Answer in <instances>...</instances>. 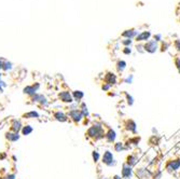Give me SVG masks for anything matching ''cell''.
<instances>
[{
    "label": "cell",
    "instance_id": "6da1fadb",
    "mask_svg": "<svg viewBox=\"0 0 180 179\" xmlns=\"http://www.w3.org/2000/svg\"><path fill=\"white\" fill-rule=\"evenodd\" d=\"M86 135H87V137H91V138H94L95 140H98V139H102L105 137V132H104V128L102 127V125L98 123H95L93 126H91L87 129Z\"/></svg>",
    "mask_w": 180,
    "mask_h": 179
},
{
    "label": "cell",
    "instance_id": "7a4b0ae2",
    "mask_svg": "<svg viewBox=\"0 0 180 179\" xmlns=\"http://www.w3.org/2000/svg\"><path fill=\"white\" fill-rule=\"evenodd\" d=\"M102 160H103V163H104L105 165H107V166H112V165L116 164V162H114V160H113V154H112V152H110V151H108V150L105 151V153H104V156H103Z\"/></svg>",
    "mask_w": 180,
    "mask_h": 179
},
{
    "label": "cell",
    "instance_id": "3957f363",
    "mask_svg": "<svg viewBox=\"0 0 180 179\" xmlns=\"http://www.w3.org/2000/svg\"><path fill=\"white\" fill-rule=\"evenodd\" d=\"M58 98L63 101V103H68V104H71L73 101V98H72V95L68 92V91H63L58 94Z\"/></svg>",
    "mask_w": 180,
    "mask_h": 179
},
{
    "label": "cell",
    "instance_id": "277c9868",
    "mask_svg": "<svg viewBox=\"0 0 180 179\" xmlns=\"http://www.w3.org/2000/svg\"><path fill=\"white\" fill-rule=\"evenodd\" d=\"M39 88H40L39 83H36L33 85H28L24 89V94H27L29 96H33L35 94H37V91L39 90Z\"/></svg>",
    "mask_w": 180,
    "mask_h": 179
},
{
    "label": "cell",
    "instance_id": "5b68a950",
    "mask_svg": "<svg viewBox=\"0 0 180 179\" xmlns=\"http://www.w3.org/2000/svg\"><path fill=\"white\" fill-rule=\"evenodd\" d=\"M69 117L72 119L76 123H79L83 119V114L81 113L80 110H78V109L77 110H71L70 113H69Z\"/></svg>",
    "mask_w": 180,
    "mask_h": 179
},
{
    "label": "cell",
    "instance_id": "8992f818",
    "mask_svg": "<svg viewBox=\"0 0 180 179\" xmlns=\"http://www.w3.org/2000/svg\"><path fill=\"white\" fill-rule=\"evenodd\" d=\"M133 175V170L131 166H128L127 164H124L123 165V168H122V178L124 179H128L131 178Z\"/></svg>",
    "mask_w": 180,
    "mask_h": 179
},
{
    "label": "cell",
    "instance_id": "52a82bcc",
    "mask_svg": "<svg viewBox=\"0 0 180 179\" xmlns=\"http://www.w3.org/2000/svg\"><path fill=\"white\" fill-rule=\"evenodd\" d=\"M180 167V160H174L169 161L166 165V168L168 171H178Z\"/></svg>",
    "mask_w": 180,
    "mask_h": 179
},
{
    "label": "cell",
    "instance_id": "ba28073f",
    "mask_svg": "<svg viewBox=\"0 0 180 179\" xmlns=\"http://www.w3.org/2000/svg\"><path fill=\"white\" fill-rule=\"evenodd\" d=\"M136 174H137V176L139 177V179H150L151 176H152V174H151L150 172H148L147 170H144V168L137 170Z\"/></svg>",
    "mask_w": 180,
    "mask_h": 179
},
{
    "label": "cell",
    "instance_id": "9c48e42d",
    "mask_svg": "<svg viewBox=\"0 0 180 179\" xmlns=\"http://www.w3.org/2000/svg\"><path fill=\"white\" fill-rule=\"evenodd\" d=\"M105 83H107V84L109 85H113L117 83V76L114 74L112 72H108L105 77Z\"/></svg>",
    "mask_w": 180,
    "mask_h": 179
},
{
    "label": "cell",
    "instance_id": "30bf717a",
    "mask_svg": "<svg viewBox=\"0 0 180 179\" xmlns=\"http://www.w3.org/2000/svg\"><path fill=\"white\" fill-rule=\"evenodd\" d=\"M143 47H144V50L147 51V52H149V53H154V52L156 51V49H157V44H156L155 41H149L148 43L144 44Z\"/></svg>",
    "mask_w": 180,
    "mask_h": 179
},
{
    "label": "cell",
    "instance_id": "8fae6325",
    "mask_svg": "<svg viewBox=\"0 0 180 179\" xmlns=\"http://www.w3.org/2000/svg\"><path fill=\"white\" fill-rule=\"evenodd\" d=\"M32 101H36V103H40L41 105H47L48 104V100L46 98V96H43L41 94H35L31 98Z\"/></svg>",
    "mask_w": 180,
    "mask_h": 179
},
{
    "label": "cell",
    "instance_id": "7c38bea8",
    "mask_svg": "<svg viewBox=\"0 0 180 179\" xmlns=\"http://www.w3.org/2000/svg\"><path fill=\"white\" fill-rule=\"evenodd\" d=\"M6 139L11 141V142H15L19 139V135H18V133H14V132H7L6 133Z\"/></svg>",
    "mask_w": 180,
    "mask_h": 179
},
{
    "label": "cell",
    "instance_id": "4fadbf2b",
    "mask_svg": "<svg viewBox=\"0 0 180 179\" xmlns=\"http://www.w3.org/2000/svg\"><path fill=\"white\" fill-rule=\"evenodd\" d=\"M11 130L14 133H18L19 130H22V124L18 120H13L11 123Z\"/></svg>",
    "mask_w": 180,
    "mask_h": 179
},
{
    "label": "cell",
    "instance_id": "5bb4252c",
    "mask_svg": "<svg viewBox=\"0 0 180 179\" xmlns=\"http://www.w3.org/2000/svg\"><path fill=\"white\" fill-rule=\"evenodd\" d=\"M105 137H106V139L109 141V142H113L114 140H116V138H117V134H116V132L113 129H109L108 132L105 134Z\"/></svg>",
    "mask_w": 180,
    "mask_h": 179
},
{
    "label": "cell",
    "instance_id": "9a60e30c",
    "mask_svg": "<svg viewBox=\"0 0 180 179\" xmlns=\"http://www.w3.org/2000/svg\"><path fill=\"white\" fill-rule=\"evenodd\" d=\"M126 129L129 130V132H132V133H136V129H137L136 123H135L133 120H128L126 122Z\"/></svg>",
    "mask_w": 180,
    "mask_h": 179
},
{
    "label": "cell",
    "instance_id": "2e32d148",
    "mask_svg": "<svg viewBox=\"0 0 180 179\" xmlns=\"http://www.w3.org/2000/svg\"><path fill=\"white\" fill-rule=\"evenodd\" d=\"M54 118H55L57 121H59V122H66V121H67V115H66L64 112H61V111L55 112V113H54Z\"/></svg>",
    "mask_w": 180,
    "mask_h": 179
},
{
    "label": "cell",
    "instance_id": "e0dca14e",
    "mask_svg": "<svg viewBox=\"0 0 180 179\" xmlns=\"http://www.w3.org/2000/svg\"><path fill=\"white\" fill-rule=\"evenodd\" d=\"M83 97H84L83 92H81V91H73V93H72V98H73V100H76V101H81Z\"/></svg>",
    "mask_w": 180,
    "mask_h": 179
},
{
    "label": "cell",
    "instance_id": "ac0fdd59",
    "mask_svg": "<svg viewBox=\"0 0 180 179\" xmlns=\"http://www.w3.org/2000/svg\"><path fill=\"white\" fill-rule=\"evenodd\" d=\"M150 36H151L150 31H143L142 33L137 36L136 39H137V41H146V40H148L150 38Z\"/></svg>",
    "mask_w": 180,
    "mask_h": 179
},
{
    "label": "cell",
    "instance_id": "d6986e66",
    "mask_svg": "<svg viewBox=\"0 0 180 179\" xmlns=\"http://www.w3.org/2000/svg\"><path fill=\"white\" fill-rule=\"evenodd\" d=\"M137 163V158L135 157V156H133V154H131V156H128L127 157V161H126V164L128 165V166H134L135 164Z\"/></svg>",
    "mask_w": 180,
    "mask_h": 179
},
{
    "label": "cell",
    "instance_id": "ffe728a7",
    "mask_svg": "<svg viewBox=\"0 0 180 179\" xmlns=\"http://www.w3.org/2000/svg\"><path fill=\"white\" fill-rule=\"evenodd\" d=\"M32 130L33 129H32V127L30 125H25V126L22 127V134L25 135V136H28V135H30L32 133Z\"/></svg>",
    "mask_w": 180,
    "mask_h": 179
},
{
    "label": "cell",
    "instance_id": "44dd1931",
    "mask_svg": "<svg viewBox=\"0 0 180 179\" xmlns=\"http://www.w3.org/2000/svg\"><path fill=\"white\" fill-rule=\"evenodd\" d=\"M23 117L25 119H31V118H39V113L36 112V111H30V112H27L25 114H23Z\"/></svg>",
    "mask_w": 180,
    "mask_h": 179
},
{
    "label": "cell",
    "instance_id": "7402d4cb",
    "mask_svg": "<svg viewBox=\"0 0 180 179\" xmlns=\"http://www.w3.org/2000/svg\"><path fill=\"white\" fill-rule=\"evenodd\" d=\"M136 31H135L134 29H131V30H126V31H124L123 32V37H127V38H132V37H134V36H136Z\"/></svg>",
    "mask_w": 180,
    "mask_h": 179
},
{
    "label": "cell",
    "instance_id": "603a6c76",
    "mask_svg": "<svg viewBox=\"0 0 180 179\" xmlns=\"http://www.w3.org/2000/svg\"><path fill=\"white\" fill-rule=\"evenodd\" d=\"M125 66H126V63H125L124 61H119L118 64H117V68H118V71H119V72H122V71L124 70Z\"/></svg>",
    "mask_w": 180,
    "mask_h": 179
},
{
    "label": "cell",
    "instance_id": "cb8c5ba5",
    "mask_svg": "<svg viewBox=\"0 0 180 179\" xmlns=\"http://www.w3.org/2000/svg\"><path fill=\"white\" fill-rule=\"evenodd\" d=\"M92 157H93V161L96 163V162H98L99 159H100V154H99L98 151H93V152H92Z\"/></svg>",
    "mask_w": 180,
    "mask_h": 179
},
{
    "label": "cell",
    "instance_id": "d4e9b609",
    "mask_svg": "<svg viewBox=\"0 0 180 179\" xmlns=\"http://www.w3.org/2000/svg\"><path fill=\"white\" fill-rule=\"evenodd\" d=\"M81 113L83 114V117H87L88 115V110H87V107L84 105V104H82L81 105Z\"/></svg>",
    "mask_w": 180,
    "mask_h": 179
},
{
    "label": "cell",
    "instance_id": "484cf974",
    "mask_svg": "<svg viewBox=\"0 0 180 179\" xmlns=\"http://www.w3.org/2000/svg\"><path fill=\"white\" fill-rule=\"evenodd\" d=\"M114 150L117 152H121L123 150V144L122 142H116L114 144Z\"/></svg>",
    "mask_w": 180,
    "mask_h": 179
},
{
    "label": "cell",
    "instance_id": "4316f807",
    "mask_svg": "<svg viewBox=\"0 0 180 179\" xmlns=\"http://www.w3.org/2000/svg\"><path fill=\"white\" fill-rule=\"evenodd\" d=\"M11 68H12V64L11 63H9V62H6L4 63V66H3V70H10Z\"/></svg>",
    "mask_w": 180,
    "mask_h": 179
},
{
    "label": "cell",
    "instance_id": "83f0119b",
    "mask_svg": "<svg viewBox=\"0 0 180 179\" xmlns=\"http://www.w3.org/2000/svg\"><path fill=\"white\" fill-rule=\"evenodd\" d=\"M125 95H126V98H127V104H128L129 106H132V105H133V103H134V99H133V97L131 96V95H128L127 93H126Z\"/></svg>",
    "mask_w": 180,
    "mask_h": 179
},
{
    "label": "cell",
    "instance_id": "f1b7e54d",
    "mask_svg": "<svg viewBox=\"0 0 180 179\" xmlns=\"http://www.w3.org/2000/svg\"><path fill=\"white\" fill-rule=\"evenodd\" d=\"M110 88H111V85L107 84V83H104L103 86H102V89H103L104 91H109V90H110Z\"/></svg>",
    "mask_w": 180,
    "mask_h": 179
},
{
    "label": "cell",
    "instance_id": "f546056e",
    "mask_svg": "<svg viewBox=\"0 0 180 179\" xmlns=\"http://www.w3.org/2000/svg\"><path fill=\"white\" fill-rule=\"evenodd\" d=\"M161 175H162V172L161 171H157L156 174H154V179H160L161 178Z\"/></svg>",
    "mask_w": 180,
    "mask_h": 179
},
{
    "label": "cell",
    "instance_id": "4dcf8cb0",
    "mask_svg": "<svg viewBox=\"0 0 180 179\" xmlns=\"http://www.w3.org/2000/svg\"><path fill=\"white\" fill-rule=\"evenodd\" d=\"M176 66H177L178 71H179V74H180V58H176Z\"/></svg>",
    "mask_w": 180,
    "mask_h": 179
},
{
    "label": "cell",
    "instance_id": "1f68e13d",
    "mask_svg": "<svg viewBox=\"0 0 180 179\" xmlns=\"http://www.w3.org/2000/svg\"><path fill=\"white\" fill-rule=\"evenodd\" d=\"M131 52H132L131 49H129V47H127V46L125 47L124 50H123V53H124V54H131Z\"/></svg>",
    "mask_w": 180,
    "mask_h": 179
},
{
    "label": "cell",
    "instance_id": "d6a6232c",
    "mask_svg": "<svg viewBox=\"0 0 180 179\" xmlns=\"http://www.w3.org/2000/svg\"><path fill=\"white\" fill-rule=\"evenodd\" d=\"M4 179H15V175L14 174H10V175H7V177Z\"/></svg>",
    "mask_w": 180,
    "mask_h": 179
},
{
    "label": "cell",
    "instance_id": "836d02e7",
    "mask_svg": "<svg viewBox=\"0 0 180 179\" xmlns=\"http://www.w3.org/2000/svg\"><path fill=\"white\" fill-rule=\"evenodd\" d=\"M132 80H133V76L127 77V78L124 80V82H125V83H132Z\"/></svg>",
    "mask_w": 180,
    "mask_h": 179
},
{
    "label": "cell",
    "instance_id": "e575fe53",
    "mask_svg": "<svg viewBox=\"0 0 180 179\" xmlns=\"http://www.w3.org/2000/svg\"><path fill=\"white\" fill-rule=\"evenodd\" d=\"M131 43H132L131 39H126L125 41H123V44H125V45H131Z\"/></svg>",
    "mask_w": 180,
    "mask_h": 179
},
{
    "label": "cell",
    "instance_id": "d590c367",
    "mask_svg": "<svg viewBox=\"0 0 180 179\" xmlns=\"http://www.w3.org/2000/svg\"><path fill=\"white\" fill-rule=\"evenodd\" d=\"M4 63H6V61H3V59H0V69H3Z\"/></svg>",
    "mask_w": 180,
    "mask_h": 179
},
{
    "label": "cell",
    "instance_id": "8d00e7d4",
    "mask_svg": "<svg viewBox=\"0 0 180 179\" xmlns=\"http://www.w3.org/2000/svg\"><path fill=\"white\" fill-rule=\"evenodd\" d=\"M154 39H155V41H160V40H161V35H156V36H154Z\"/></svg>",
    "mask_w": 180,
    "mask_h": 179
},
{
    "label": "cell",
    "instance_id": "74e56055",
    "mask_svg": "<svg viewBox=\"0 0 180 179\" xmlns=\"http://www.w3.org/2000/svg\"><path fill=\"white\" fill-rule=\"evenodd\" d=\"M7 158V154L6 153H0V160H3Z\"/></svg>",
    "mask_w": 180,
    "mask_h": 179
},
{
    "label": "cell",
    "instance_id": "f35d334b",
    "mask_svg": "<svg viewBox=\"0 0 180 179\" xmlns=\"http://www.w3.org/2000/svg\"><path fill=\"white\" fill-rule=\"evenodd\" d=\"M176 47H177V50L180 52V41H176Z\"/></svg>",
    "mask_w": 180,
    "mask_h": 179
},
{
    "label": "cell",
    "instance_id": "ab89813d",
    "mask_svg": "<svg viewBox=\"0 0 180 179\" xmlns=\"http://www.w3.org/2000/svg\"><path fill=\"white\" fill-rule=\"evenodd\" d=\"M113 179H122V178H121L120 176H114V178H113Z\"/></svg>",
    "mask_w": 180,
    "mask_h": 179
},
{
    "label": "cell",
    "instance_id": "60d3db41",
    "mask_svg": "<svg viewBox=\"0 0 180 179\" xmlns=\"http://www.w3.org/2000/svg\"><path fill=\"white\" fill-rule=\"evenodd\" d=\"M3 92V90H2V86H1V84H0V93H2Z\"/></svg>",
    "mask_w": 180,
    "mask_h": 179
},
{
    "label": "cell",
    "instance_id": "b9f144b4",
    "mask_svg": "<svg viewBox=\"0 0 180 179\" xmlns=\"http://www.w3.org/2000/svg\"><path fill=\"white\" fill-rule=\"evenodd\" d=\"M0 78H1V74H0Z\"/></svg>",
    "mask_w": 180,
    "mask_h": 179
}]
</instances>
